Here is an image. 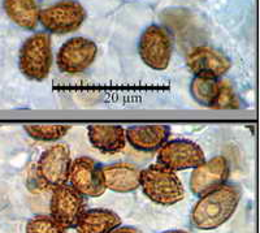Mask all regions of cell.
I'll return each mask as SVG.
<instances>
[{
  "label": "cell",
  "instance_id": "9",
  "mask_svg": "<svg viewBox=\"0 0 260 233\" xmlns=\"http://www.w3.org/2000/svg\"><path fill=\"white\" fill-rule=\"evenodd\" d=\"M231 176V165L225 157L217 155L192 168L189 188L195 197H203L228 183Z\"/></svg>",
  "mask_w": 260,
  "mask_h": 233
},
{
  "label": "cell",
  "instance_id": "21",
  "mask_svg": "<svg viewBox=\"0 0 260 233\" xmlns=\"http://www.w3.org/2000/svg\"><path fill=\"white\" fill-rule=\"evenodd\" d=\"M111 233H142V232L136 227H130V225H127V227H121V225H120V227H117Z\"/></svg>",
  "mask_w": 260,
  "mask_h": 233
},
{
  "label": "cell",
  "instance_id": "1",
  "mask_svg": "<svg viewBox=\"0 0 260 233\" xmlns=\"http://www.w3.org/2000/svg\"><path fill=\"white\" fill-rule=\"evenodd\" d=\"M241 197V186L229 183L203 195L191 209V225L201 230L217 229L234 215Z\"/></svg>",
  "mask_w": 260,
  "mask_h": 233
},
{
  "label": "cell",
  "instance_id": "13",
  "mask_svg": "<svg viewBox=\"0 0 260 233\" xmlns=\"http://www.w3.org/2000/svg\"><path fill=\"white\" fill-rule=\"evenodd\" d=\"M186 65L195 77L222 78L232 68V62L221 51L210 46H197L186 56Z\"/></svg>",
  "mask_w": 260,
  "mask_h": 233
},
{
  "label": "cell",
  "instance_id": "18",
  "mask_svg": "<svg viewBox=\"0 0 260 233\" xmlns=\"http://www.w3.org/2000/svg\"><path fill=\"white\" fill-rule=\"evenodd\" d=\"M7 16L17 26L25 30H34L39 24V8L37 0H3Z\"/></svg>",
  "mask_w": 260,
  "mask_h": 233
},
{
  "label": "cell",
  "instance_id": "3",
  "mask_svg": "<svg viewBox=\"0 0 260 233\" xmlns=\"http://www.w3.org/2000/svg\"><path fill=\"white\" fill-rule=\"evenodd\" d=\"M18 67L27 80H46L52 68V42L47 32L32 34L22 44L18 55Z\"/></svg>",
  "mask_w": 260,
  "mask_h": 233
},
{
  "label": "cell",
  "instance_id": "16",
  "mask_svg": "<svg viewBox=\"0 0 260 233\" xmlns=\"http://www.w3.org/2000/svg\"><path fill=\"white\" fill-rule=\"evenodd\" d=\"M87 137L92 148L102 154L121 153L126 146L125 128L112 124H92L87 127Z\"/></svg>",
  "mask_w": 260,
  "mask_h": 233
},
{
  "label": "cell",
  "instance_id": "10",
  "mask_svg": "<svg viewBox=\"0 0 260 233\" xmlns=\"http://www.w3.org/2000/svg\"><path fill=\"white\" fill-rule=\"evenodd\" d=\"M204 160L201 146L187 139L167 141L157 151V163L176 173L195 168Z\"/></svg>",
  "mask_w": 260,
  "mask_h": 233
},
{
  "label": "cell",
  "instance_id": "7",
  "mask_svg": "<svg viewBox=\"0 0 260 233\" xmlns=\"http://www.w3.org/2000/svg\"><path fill=\"white\" fill-rule=\"evenodd\" d=\"M86 198L69 184L53 188L50 201V214L65 229L76 227L77 221L85 213Z\"/></svg>",
  "mask_w": 260,
  "mask_h": 233
},
{
  "label": "cell",
  "instance_id": "12",
  "mask_svg": "<svg viewBox=\"0 0 260 233\" xmlns=\"http://www.w3.org/2000/svg\"><path fill=\"white\" fill-rule=\"evenodd\" d=\"M68 183L85 198L102 197L106 192L102 167L89 157L72 160Z\"/></svg>",
  "mask_w": 260,
  "mask_h": 233
},
{
  "label": "cell",
  "instance_id": "4",
  "mask_svg": "<svg viewBox=\"0 0 260 233\" xmlns=\"http://www.w3.org/2000/svg\"><path fill=\"white\" fill-rule=\"evenodd\" d=\"M86 9L76 0H61L42 9L39 24L51 34H69L77 32L86 20Z\"/></svg>",
  "mask_w": 260,
  "mask_h": 233
},
{
  "label": "cell",
  "instance_id": "6",
  "mask_svg": "<svg viewBox=\"0 0 260 233\" xmlns=\"http://www.w3.org/2000/svg\"><path fill=\"white\" fill-rule=\"evenodd\" d=\"M138 53L148 68L166 71L173 53V41L168 30L159 25L148 26L139 39Z\"/></svg>",
  "mask_w": 260,
  "mask_h": 233
},
{
  "label": "cell",
  "instance_id": "17",
  "mask_svg": "<svg viewBox=\"0 0 260 233\" xmlns=\"http://www.w3.org/2000/svg\"><path fill=\"white\" fill-rule=\"evenodd\" d=\"M121 225V218L108 209L86 210L77 224L76 233H111Z\"/></svg>",
  "mask_w": 260,
  "mask_h": 233
},
{
  "label": "cell",
  "instance_id": "20",
  "mask_svg": "<svg viewBox=\"0 0 260 233\" xmlns=\"http://www.w3.org/2000/svg\"><path fill=\"white\" fill-rule=\"evenodd\" d=\"M51 215H38L26 223V233H68Z\"/></svg>",
  "mask_w": 260,
  "mask_h": 233
},
{
  "label": "cell",
  "instance_id": "15",
  "mask_svg": "<svg viewBox=\"0 0 260 233\" xmlns=\"http://www.w3.org/2000/svg\"><path fill=\"white\" fill-rule=\"evenodd\" d=\"M126 142L133 149L143 153L159 151L169 141L171 128L168 125H133L125 129Z\"/></svg>",
  "mask_w": 260,
  "mask_h": 233
},
{
  "label": "cell",
  "instance_id": "22",
  "mask_svg": "<svg viewBox=\"0 0 260 233\" xmlns=\"http://www.w3.org/2000/svg\"><path fill=\"white\" fill-rule=\"evenodd\" d=\"M161 233H190L186 232V230H182V229H171V230H164Z\"/></svg>",
  "mask_w": 260,
  "mask_h": 233
},
{
  "label": "cell",
  "instance_id": "8",
  "mask_svg": "<svg viewBox=\"0 0 260 233\" xmlns=\"http://www.w3.org/2000/svg\"><path fill=\"white\" fill-rule=\"evenodd\" d=\"M98 55L94 41L83 37H74L65 42L57 52L56 64L61 73L78 74L90 68Z\"/></svg>",
  "mask_w": 260,
  "mask_h": 233
},
{
  "label": "cell",
  "instance_id": "5",
  "mask_svg": "<svg viewBox=\"0 0 260 233\" xmlns=\"http://www.w3.org/2000/svg\"><path fill=\"white\" fill-rule=\"evenodd\" d=\"M190 94L197 103L208 108H240V99L233 86L222 78L194 77L190 83Z\"/></svg>",
  "mask_w": 260,
  "mask_h": 233
},
{
  "label": "cell",
  "instance_id": "2",
  "mask_svg": "<svg viewBox=\"0 0 260 233\" xmlns=\"http://www.w3.org/2000/svg\"><path fill=\"white\" fill-rule=\"evenodd\" d=\"M141 188L151 202L160 206H173L185 197V188L177 173L159 163L142 169Z\"/></svg>",
  "mask_w": 260,
  "mask_h": 233
},
{
  "label": "cell",
  "instance_id": "11",
  "mask_svg": "<svg viewBox=\"0 0 260 233\" xmlns=\"http://www.w3.org/2000/svg\"><path fill=\"white\" fill-rule=\"evenodd\" d=\"M72 158L69 146L56 143L43 151L37 163V174L50 188L68 184Z\"/></svg>",
  "mask_w": 260,
  "mask_h": 233
},
{
  "label": "cell",
  "instance_id": "19",
  "mask_svg": "<svg viewBox=\"0 0 260 233\" xmlns=\"http://www.w3.org/2000/svg\"><path fill=\"white\" fill-rule=\"evenodd\" d=\"M24 130L30 138L42 142H53L64 138L71 130L69 125H45L31 124L25 125Z\"/></svg>",
  "mask_w": 260,
  "mask_h": 233
},
{
  "label": "cell",
  "instance_id": "14",
  "mask_svg": "<svg viewBox=\"0 0 260 233\" xmlns=\"http://www.w3.org/2000/svg\"><path fill=\"white\" fill-rule=\"evenodd\" d=\"M142 169L132 163H115L102 167L106 190L113 193H132L141 188Z\"/></svg>",
  "mask_w": 260,
  "mask_h": 233
}]
</instances>
